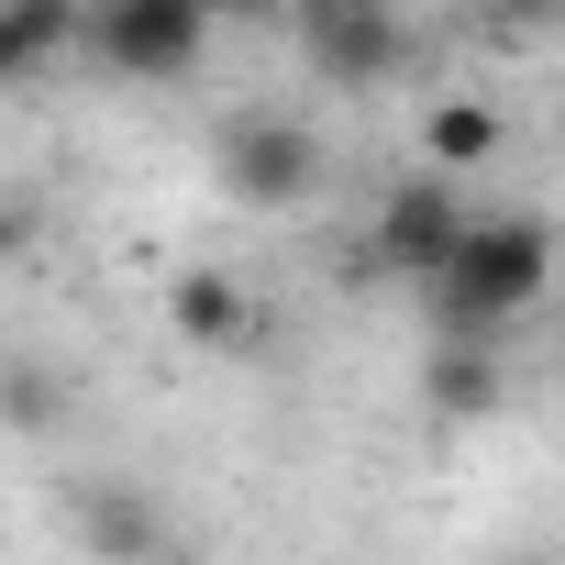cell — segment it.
I'll list each match as a JSON object with an SVG mask.
<instances>
[{
	"label": "cell",
	"mask_w": 565,
	"mask_h": 565,
	"mask_svg": "<svg viewBox=\"0 0 565 565\" xmlns=\"http://www.w3.org/2000/svg\"><path fill=\"white\" fill-rule=\"evenodd\" d=\"M499 23H554V0H488Z\"/></svg>",
	"instance_id": "obj_12"
},
{
	"label": "cell",
	"mask_w": 565,
	"mask_h": 565,
	"mask_svg": "<svg viewBox=\"0 0 565 565\" xmlns=\"http://www.w3.org/2000/svg\"><path fill=\"white\" fill-rule=\"evenodd\" d=\"M543 277H554L543 211H499V222H466V233H455V255L422 277V289H433L444 344H488V333H510V322L543 300Z\"/></svg>",
	"instance_id": "obj_1"
},
{
	"label": "cell",
	"mask_w": 565,
	"mask_h": 565,
	"mask_svg": "<svg viewBox=\"0 0 565 565\" xmlns=\"http://www.w3.org/2000/svg\"><path fill=\"white\" fill-rule=\"evenodd\" d=\"M23 233H34V222H23L12 200H0V266H12V255H23Z\"/></svg>",
	"instance_id": "obj_13"
},
{
	"label": "cell",
	"mask_w": 565,
	"mask_h": 565,
	"mask_svg": "<svg viewBox=\"0 0 565 565\" xmlns=\"http://www.w3.org/2000/svg\"><path fill=\"white\" fill-rule=\"evenodd\" d=\"M289 12H300V56L344 89H377V78L411 67V23L388 0H289Z\"/></svg>",
	"instance_id": "obj_2"
},
{
	"label": "cell",
	"mask_w": 565,
	"mask_h": 565,
	"mask_svg": "<svg viewBox=\"0 0 565 565\" xmlns=\"http://www.w3.org/2000/svg\"><path fill=\"white\" fill-rule=\"evenodd\" d=\"M477 211L455 200V178H411V189H388V211H377V233H366V255L388 266V277H433L444 255H455V233H466Z\"/></svg>",
	"instance_id": "obj_5"
},
{
	"label": "cell",
	"mask_w": 565,
	"mask_h": 565,
	"mask_svg": "<svg viewBox=\"0 0 565 565\" xmlns=\"http://www.w3.org/2000/svg\"><path fill=\"white\" fill-rule=\"evenodd\" d=\"M0 399H12V422H56V411H45V399H56L45 377H0Z\"/></svg>",
	"instance_id": "obj_11"
},
{
	"label": "cell",
	"mask_w": 565,
	"mask_h": 565,
	"mask_svg": "<svg viewBox=\"0 0 565 565\" xmlns=\"http://www.w3.org/2000/svg\"><path fill=\"white\" fill-rule=\"evenodd\" d=\"M233 12H289V0H233Z\"/></svg>",
	"instance_id": "obj_14"
},
{
	"label": "cell",
	"mask_w": 565,
	"mask_h": 565,
	"mask_svg": "<svg viewBox=\"0 0 565 565\" xmlns=\"http://www.w3.org/2000/svg\"><path fill=\"white\" fill-rule=\"evenodd\" d=\"M167 322H178V344H211V355L255 344V300H244V277H222V266H189V277H178V289H167Z\"/></svg>",
	"instance_id": "obj_6"
},
{
	"label": "cell",
	"mask_w": 565,
	"mask_h": 565,
	"mask_svg": "<svg viewBox=\"0 0 565 565\" xmlns=\"http://www.w3.org/2000/svg\"><path fill=\"white\" fill-rule=\"evenodd\" d=\"M422 388H433V411H455V422H488V411L510 399V377H499V355H488V344H444Z\"/></svg>",
	"instance_id": "obj_8"
},
{
	"label": "cell",
	"mask_w": 565,
	"mask_h": 565,
	"mask_svg": "<svg viewBox=\"0 0 565 565\" xmlns=\"http://www.w3.org/2000/svg\"><path fill=\"white\" fill-rule=\"evenodd\" d=\"M311 178H322V145H311L300 122L244 111V122L222 134V189H233L244 211H300V200H311Z\"/></svg>",
	"instance_id": "obj_3"
},
{
	"label": "cell",
	"mask_w": 565,
	"mask_h": 565,
	"mask_svg": "<svg viewBox=\"0 0 565 565\" xmlns=\"http://www.w3.org/2000/svg\"><path fill=\"white\" fill-rule=\"evenodd\" d=\"M189 12H211V0H189Z\"/></svg>",
	"instance_id": "obj_15"
},
{
	"label": "cell",
	"mask_w": 565,
	"mask_h": 565,
	"mask_svg": "<svg viewBox=\"0 0 565 565\" xmlns=\"http://www.w3.org/2000/svg\"><path fill=\"white\" fill-rule=\"evenodd\" d=\"M78 45V0H0V89Z\"/></svg>",
	"instance_id": "obj_7"
},
{
	"label": "cell",
	"mask_w": 565,
	"mask_h": 565,
	"mask_svg": "<svg viewBox=\"0 0 565 565\" xmlns=\"http://www.w3.org/2000/svg\"><path fill=\"white\" fill-rule=\"evenodd\" d=\"M200 34H211V12H189V0H100V23H89V45L122 78H178L200 56Z\"/></svg>",
	"instance_id": "obj_4"
},
{
	"label": "cell",
	"mask_w": 565,
	"mask_h": 565,
	"mask_svg": "<svg viewBox=\"0 0 565 565\" xmlns=\"http://www.w3.org/2000/svg\"><path fill=\"white\" fill-rule=\"evenodd\" d=\"M89 543H100L111 565H156V510H145V488H89Z\"/></svg>",
	"instance_id": "obj_9"
},
{
	"label": "cell",
	"mask_w": 565,
	"mask_h": 565,
	"mask_svg": "<svg viewBox=\"0 0 565 565\" xmlns=\"http://www.w3.org/2000/svg\"><path fill=\"white\" fill-rule=\"evenodd\" d=\"M422 145H433V178H455V167H477V156H499V111H488V100H444Z\"/></svg>",
	"instance_id": "obj_10"
}]
</instances>
